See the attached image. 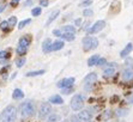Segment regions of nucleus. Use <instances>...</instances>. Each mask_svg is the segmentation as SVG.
Here are the masks:
<instances>
[{"instance_id": "bb28decb", "label": "nucleus", "mask_w": 133, "mask_h": 122, "mask_svg": "<svg viewBox=\"0 0 133 122\" xmlns=\"http://www.w3.org/2000/svg\"><path fill=\"white\" fill-rule=\"evenodd\" d=\"M26 50H28V48H24V47H21V46H18L17 49H16V52H17L18 55H24L26 53Z\"/></svg>"}, {"instance_id": "2eb2a0df", "label": "nucleus", "mask_w": 133, "mask_h": 122, "mask_svg": "<svg viewBox=\"0 0 133 122\" xmlns=\"http://www.w3.org/2000/svg\"><path fill=\"white\" fill-rule=\"evenodd\" d=\"M64 46H65L64 41H61V40L55 41V42H53V44H52V52H56V50H60V49L64 48Z\"/></svg>"}, {"instance_id": "de8ad7c7", "label": "nucleus", "mask_w": 133, "mask_h": 122, "mask_svg": "<svg viewBox=\"0 0 133 122\" xmlns=\"http://www.w3.org/2000/svg\"><path fill=\"white\" fill-rule=\"evenodd\" d=\"M108 122H113V121H108Z\"/></svg>"}, {"instance_id": "2f4dec72", "label": "nucleus", "mask_w": 133, "mask_h": 122, "mask_svg": "<svg viewBox=\"0 0 133 122\" xmlns=\"http://www.w3.org/2000/svg\"><path fill=\"white\" fill-rule=\"evenodd\" d=\"M71 92H73V87H65V89H62V93L64 95H68V93H71Z\"/></svg>"}, {"instance_id": "7c9ffc66", "label": "nucleus", "mask_w": 133, "mask_h": 122, "mask_svg": "<svg viewBox=\"0 0 133 122\" xmlns=\"http://www.w3.org/2000/svg\"><path fill=\"white\" fill-rule=\"evenodd\" d=\"M16 23H17V17H15V16H12V17H10L9 19V24L10 25H16Z\"/></svg>"}, {"instance_id": "f8f14e48", "label": "nucleus", "mask_w": 133, "mask_h": 122, "mask_svg": "<svg viewBox=\"0 0 133 122\" xmlns=\"http://www.w3.org/2000/svg\"><path fill=\"white\" fill-rule=\"evenodd\" d=\"M132 49H133V44H132V43H127V46L120 52V56L122 59H126L127 56L130 55V53L132 52Z\"/></svg>"}, {"instance_id": "b1692460", "label": "nucleus", "mask_w": 133, "mask_h": 122, "mask_svg": "<svg viewBox=\"0 0 133 122\" xmlns=\"http://www.w3.org/2000/svg\"><path fill=\"white\" fill-rule=\"evenodd\" d=\"M64 32H73L74 34V31H76V28L73 26V25H65V26L61 29Z\"/></svg>"}, {"instance_id": "f3484780", "label": "nucleus", "mask_w": 133, "mask_h": 122, "mask_svg": "<svg viewBox=\"0 0 133 122\" xmlns=\"http://www.w3.org/2000/svg\"><path fill=\"white\" fill-rule=\"evenodd\" d=\"M47 122H61V116L59 114H50L47 117Z\"/></svg>"}, {"instance_id": "f257e3e1", "label": "nucleus", "mask_w": 133, "mask_h": 122, "mask_svg": "<svg viewBox=\"0 0 133 122\" xmlns=\"http://www.w3.org/2000/svg\"><path fill=\"white\" fill-rule=\"evenodd\" d=\"M17 117V109L13 105H7L0 115V122H15Z\"/></svg>"}, {"instance_id": "a18cd8bd", "label": "nucleus", "mask_w": 133, "mask_h": 122, "mask_svg": "<svg viewBox=\"0 0 133 122\" xmlns=\"http://www.w3.org/2000/svg\"><path fill=\"white\" fill-rule=\"evenodd\" d=\"M18 1H19V0H12V3H11V4H16V3H18Z\"/></svg>"}, {"instance_id": "58836bf2", "label": "nucleus", "mask_w": 133, "mask_h": 122, "mask_svg": "<svg viewBox=\"0 0 133 122\" xmlns=\"http://www.w3.org/2000/svg\"><path fill=\"white\" fill-rule=\"evenodd\" d=\"M68 122H79V119H78V116H71Z\"/></svg>"}, {"instance_id": "39448f33", "label": "nucleus", "mask_w": 133, "mask_h": 122, "mask_svg": "<svg viewBox=\"0 0 133 122\" xmlns=\"http://www.w3.org/2000/svg\"><path fill=\"white\" fill-rule=\"evenodd\" d=\"M52 113V105L49 103H42L41 104L40 109H38V119L40 120H44Z\"/></svg>"}, {"instance_id": "a19ab883", "label": "nucleus", "mask_w": 133, "mask_h": 122, "mask_svg": "<svg viewBox=\"0 0 133 122\" xmlns=\"http://www.w3.org/2000/svg\"><path fill=\"white\" fill-rule=\"evenodd\" d=\"M76 25L81 26V25H82V19H76Z\"/></svg>"}, {"instance_id": "6e6552de", "label": "nucleus", "mask_w": 133, "mask_h": 122, "mask_svg": "<svg viewBox=\"0 0 133 122\" xmlns=\"http://www.w3.org/2000/svg\"><path fill=\"white\" fill-rule=\"evenodd\" d=\"M78 119L81 122H90L91 119H92V114L90 113L89 110H82L78 113Z\"/></svg>"}, {"instance_id": "37998d69", "label": "nucleus", "mask_w": 133, "mask_h": 122, "mask_svg": "<svg viewBox=\"0 0 133 122\" xmlns=\"http://www.w3.org/2000/svg\"><path fill=\"white\" fill-rule=\"evenodd\" d=\"M109 113H110V111H107V113L104 114V117H105V119H108V117H110L111 114H109Z\"/></svg>"}, {"instance_id": "1a4fd4ad", "label": "nucleus", "mask_w": 133, "mask_h": 122, "mask_svg": "<svg viewBox=\"0 0 133 122\" xmlns=\"http://www.w3.org/2000/svg\"><path fill=\"white\" fill-rule=\"evenodd\" d=\"M74 83V78H65V79L60 80L58 84H56V86L59 89H65V87H71L72 85H73Z\"/></svg>"}, {"instance_id": "20e7f679", "label": "nucleus", "mask_w": 133, "mask_h": 122, "mask_svg": "<svg viewBox=\"0 0 133 122\" xmlns=\"http://www.w3.org/2000/svg\"><path fill=\"white\" fill-rule=\"evenodd\" d=\"M70 105H71L72 110H74V111H79V110H82V108L84 107L83 95H74L73 97H72L71 102H70Z\"/></svg>"}, {"instance_id": "ea45409f", "label": "nucleus", "mask_w": 133, "mask_h": 122, "mask_svg": "<svg viewBox=\"0 0 133 122\" xmlns=\"http://www.w3.org/2000/svg\"><path fill=\"white\" fill-rule=\"evenodd\" d=\"M34 4V0H26L24 3V6H30V5H32Z\"/></svg>"}, {"instance_id": "393cba45", "label": "nucleus", "mask_w": 133, "mask_h": 122, "mask_svg": "<svg viewBox=\"0 0 133 122\" xmlns=\"http://www.w3.org/2000/svg\"><path fill=\"white\" fill-rule=\"evenodd\" d=\"M25 61H26V59H25V58H19V59H17V60H16V66H17L18 68L23 67V66H24V64H25Z\"/></svg>"}, {"instance_id": "0eeeda50", "label": "nucleus", "mask_w": 133, "mask_h": 122, "mask_svg": "<svg viewBox=\"0 0 133 122\" xmlns=\"http://www.w3.org/2000/svg\"><path fill=\"white\" fill-rule=\"evenodd\" d=\"M104 26H105V22L104 21H97L92 26L89 28L88 32H89V34H97V32H99L101 30H103Z\"/></svg>"}, {"instance_id": "f03ea898", "label": "nucleus", "mask_w": 133, "mask_h": 122, "mask_svg": "<svg viewBox=\"0 0 133 122\" xmlns=\"http://www.w3.org/2000/svg\"><path fill=\"white\" fill-rule=\"evenodd\" d=\"M34 113H35V108H34V103L31 101H25V102H23V103H21V105H19L21 117L25 119V117L31 116Z\"/></svg>"}, {"instance_id": "c9c22d12", "label": "nucleus", "mask_w": 133, "mask_h": 122, "mask_svg": "<svg viewBox=\"0 0 133 122\" xmlns=\"http://www.w3.org/2000/svg\"><path fill=\"white\" fill-rule=\"evenodd\" d=\"M62 32H64V31L62 30H58V29H56V30H54L53 31V35H55L56 37H60L62 35Z\"/></svg>"}, {"instance_id": "6ab92c4d", "label": "nucleus", "mask_w": 133, "mask_h": 122, "mask_svg": "<svg viewBox=\"0 0 133 122\" xmlns=\"http://www.w3.org/2000/svg\"><path fill=\"white\" fill-rule=\"evenodd\" d=\"M98 60H99V55L98 54L92 55V56L89 58V60H88V66H95V65H97Z\"/></svg>"}, {"instance_id": "5701e85b", "label": "nucleus", "mask_w": 133, "mask_h": 122, "mask_svg": "<svg viewBox=\"0 0 133 122\" xmlns=\"http://www.w3.org/2000/svg\"><path fill=\"white\" fill-rule=\"evenodd\" d=\"M127 114H128V110L125 109V108H120V109H118L115 111V115L118 116V117H124V116H126Z\"/></svg>"}, {"instance_id": "aec40b11", "label": "nucleus", "mask_w": 133, "mask_h": 122, "mask_svg": "<svg viewBox=\"0 0 133 122\" xmlns=\"http://www.w3.org/2000/svg\"><path fill=\"white\" fill-rule=\"evenodd\" d=\"M24 97V92L21 90V89H16L12 93V98L13 99H21V98Z\"/></svg>"}, {"instance_id": "473e14b6", "label": "nucleus", "mask_w": 133, "mask_h": 122, "mask_svg": "<svg viewBox=\"0 0 133 122\" xmlns=\"http://www.w3.org/2000/svg\"><path fill=\"white\" fill-rule=\"evenodd\" d=\"M105 64H107V60L104 58H99L98 62H97V66H104Z\"/></svg>"}, {"instance_id": "9b49d317", "label": "nucleus", "mask_w": 133, "mask_h": 122, "mask_svg": "<svg viewBox=\"0 0 133 122\" xmlns=\"http://www.w3.org/2000/svg\"><path fill=\"white\" fill-rule=\"evenodd\" d=\"M31 37L29 35H25V36L21 37V40H19V44L18 46L21 47H24V48H29V46L31 44Z\"/></svg>"}, {"instance_id": "09e8293b", "label": "nucleus", "mask_w": 133, "mask_h": 122, "mask_svg": "<svg viewBox=\"0 0 133 122\" xmlns=\"http://www.w3.org/2000/svg\"><path fill=\"white\" fill-rule=\"evenodd\" d=\"M121 122H125V121H121Z\"/></svg>"}, {"instance_id": "412c9836", "label": "nucleus", "mask_w": 133, "mask_h": 122, "mask_svg": "<svg viewBox=\"0 0 133 122\" xmlns=\"http://www.w3.org/2000/svg\"><path fill=\"white\" fill-rule=\"evenodd\" d=\"M59 15H60V11H59V10H55V11H54V12H53L52 15L49 16V18H48V21H47V23H46V24H47V25H49L50 23H53V22L55 21V19H56V17H58V16H59Z\"/></svg>"}, {"instance_id": "a878e982", "label": "nucleus", "mask_w": 133, "mask_h": 122, "mask_svg": "<svg viewBox=\"0 0 133 122\" xmlns=\"http://www.w3.org/2000/svg\"><path fill=\"white\" fill-rule=\"evenodd\" d=\"M41 12H42V9H41V7H34V9L31 10V15L34 16V17H36V16H40Z\"/></svg>"}, {"instance_id": "dca6fc26", "label": "nucleus", "mask_w": 133, "mask_h": 122, "mask_svg": "<svg viewBox=\"0 0 133 122\" xmlns=\"http://www.w3.org/2000/svg\"><path fill=\"white\" fill-rule=\"evenodd\" d=\"M60 38H62V40H65V41H68V42H71V41H73L74 38H76V36H74L73 32H62V35L60 36Z\"/></svg>"}, {"instance_id": "f704fd0d", "label": "nucleus", "mask_w": 133, "mask_h": 122, "mask_svg": "<svg viewBox=\"0 0 133 122\" xmlns=\"http://www.w3.org/2000/svg\"><path fill=\"white\" fill-rule=\"evenodd\" d=\"M125 65L126 66H133V59L132 58H127L125 61Z\"/></svg>"}, {"instance_id": "49530a36", "label": "nucleus", "mask_w": 133, "mask_h": 122, "mask_svg": "<svg viewBox=\"0 0 133 122\" xmlns=\"http://www.w3.org/2000/svg\"><path fill=\"white\" fill-rule=\"evenodd\" d=\"M62 122H68V121H62Z\"/></svg>"}, {"instance_id": "9d476101", "label": "nucleus", "mask_w": 133, "mask_h": 122, "mask_svg": "<svg viewBox=\"0 0 133 122\" xmlns=\"http://www.w3.org/2000/svg\"><path fill=\"white\" fill-rule=\"evenodd\" d=\"M122 78L126 82H130L133 79V66H126L122 71Z\"/></svg>"}, {"instance_id": "4c0bfd02", "label": "nucleus", "mask_w": 133, "mask_h": 122, "mask_svg": "<svg viewBox=\"0 0 133 122\" xmlns=\"http://www.w3.org/2000/svg\"><path fill=\"white\" fill-rule=\"evenodd\" d=\"M48 4H49V0H40V5H41V6L46 7V6H48Z\"/></svg>"}, {"instance_id": "423d86ee", "label": "nucleus", "mask_w": 133, "mask_h": 122, "mask_svg": "<svg viewBox=\"0 0 133 122\" xmlns=\"http://www.w3.org/2000/svg\"><path fill=\"white\" fill-rule=\"evenodd\" d=\"M97 80V74L94 73V72H91V73H89L87 77H85V79H84V90L85 91H89V90H91V87H92V85L95 84V82Z\"/></svg>"}, {"instance_id": "cd10ccee", "label": "nucleus", "mask_w": 133, "mask_h": 122, "mask_svg": "<svg viewBox=\"0 0 133 122\" xmlns=\"http://www.w3.org/2000/svg\"><path fill=\"white\" fill-rule=\"evenodd\" d=\"M9 21H3L1 23H0V29L1 30H7L9 29Z\"/></svg>"}, {"instance_id": "4468645a", "label": "nucleus", "mask_w": 133, "mask_h": 122, "mask_svg": "<svg viewBox=\"0 0 133 122\" xmlns=\"http://www.w3.org/2000/svg\"><path fill=\"white\" fill-rule=\"evenodd\" d=\"M115 72H116V67H114V66H108V67L103 71V77H104V78H109V77L114 76Z\"/></svg>"}, {"instance_id": "4be33fe9", "label": "nucleus", "mask_w": 133, "mask_h": 122, "mask_svg": "<svg viewBox=\"0 0 133 122\" xmlns=\"http://www.w3.org/2000/svg\"><path fill=\"white\" fill-rule=\"evenodd\" d=\"M46 71L44 70H38V71H31V72H28L25 74L26 77H36V76H41V74H44Z\"/></svg>"}, {"instance_id": "72a5a7b5", "label": "nucleus", "mask_w": 133, "mask_h": 122, "mask_svg": "<svg viewBox=\"0 0 133 122\" xmlns=\"http://www.w3.org/2000/svg\"><path fill=\"white\" fill-rule=\"evenodd\" d=\"M9 56V53H7V50H1L0 52V59H5Z\"/></svg>"}, {"instance_id": "c756f323", "label": "nucleus", "mask_w": 133, "mask_h": 122, "mask_svg": "<svg viewBox=\"0 0 133 122\" xmlns=\"http://www.w3.org/2000/svg\"><path fill=\"white\" fill-rule=\"evenodd\" d=\"M83 15H84V17H91L94 15V11L91 9H85L83 11Z\"/></svg>"}, {"instance_id": "e433bc0d", "label": "nucleus", "mask_w": 133, "mask_h": 122, "mask_svg": "<svg viewBox=\"0 0 133 122\" xmlns=\"http://www.w3.org/2000/svg\"><path fill=\"white\" fill-rule=\"evenodd\" d=\"M91 3H92V0H84V1H82L81 3V5L82 6H89Z\"/></svg>"}, {"instance_id": "c85d7f7f", "label": "nucleus", "mask_w": 133, "mask_h": 122, "mask_svg": "<svg viewBox=\"0 0 133 122\" xmlns=\"http://www.w3.org/2000/svg\"><path fill=\"white\" fill-rule=\"evenodd\" d=\"M30 22H31V19H24V21H22L18 24V28L19 29H23V28H25V25H28Z\"/></svg>"}, {"instance_id": "7ed1b4c3", "label": "nucleus", "mask_w": 133, "mask_h": 122, "mask_svg": "<svg viewBox=\"0 0 133 122\" xmlns=\"http://www.w3.org/2000/svg\"><path fill=\"white\" fill-rule=\"evenodd\" d=\"M98 47V40L96 37H91V36H87L83 38V48L84 50H92L96 49Z\"/></svg>"}, {"instance_id": "79ce46f5", "label": "nucleus", "mask_w": 133, "mask_h": 122, "mask_svg": "<svg viewBox=\"0 0 133 122\" xmlns=\"http://www.w3.org/2000/svg\"><path fill=\"white\" fill-rule=\"evenodd\" d=\"M128 103L130 104H133V95L131 97H128Z\"/></svg>"}, {"instance_id": "a211bd4d", "label": "nucleus", "mask_w": 133, "mask_h": 122, "mask_svg": "<svg viewBox=\"0 0 133 122\" xmlns=\"http://www.w3.org/2000/svg\"><path fill=\"white\" fill-rule=\"evenodd\" d=\"M49 102L50 103H53V104H58V105H59V104L64 103V99H62L59 95H54V96H52V97L49 98Z\"/></svg>"}, {"instance_id": "ddd939ff", "label": "nucleus", "mask_w": 133, "mask_h": 122, "mask_svg": "<svg viewBox=\"0 0 133 122\" xmlns=\"http://www.w3.org/2000/svg\"><path fill=\"white\" fill-rule=\"evenodd\" d=\"M52 44H53V42L50 41V38H47V40H44L43 43H42V50H43L44 53L52 52Z\"/></svg>"}, {"instance_id": "c03bdc74", "label": "nucleus", "mask_w": 133, "mask_h": 122, "mask_svg": "<svg viewBox=\"0 0 133 122\" xmlns=\"http://www.w3.org/2000/svg\"><path fill=\"white\" fill-rule=\"evenodd\" d=\"M5 7H6V5H3V6H0V12H3L4 10H5Z\"/></svg>"}]
</instances>
